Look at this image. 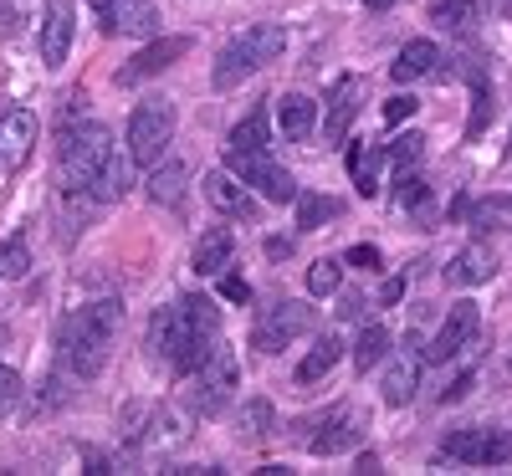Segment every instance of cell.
Returning <instances> with one entry per match:
<instances>
[{"instance_id":"obj_45","label":"cell","mask_w":512,"mask_h":476,"mask_svg":"<svg viewBox=\"0 0 512 476\" xmlns=\"http://www.w3.org/2000/svg\"><path fill=\"white\" fill-rule=\"evenodd\" d=\"M287 251H292V241H282V236H272V241H267V256H272V262H282Z\"/></svg>"},{"instance_id":"obj_36","label":"cell","mask_w":512,"mask_h":476,"mask_svg":"<svg viewBox=\"0 0 512 476\" xmlns=\"http://www.w3.org/2000/svg\"><path fill=\"white\" fill-rule=\"evenodd\" d=\"M338 282H344V262H333V256H318V262L308 267V292H313V297L338 292Z\"/></svg>"},{"instance_id":"obj_40","label":"cell","mask_w":512,"mask_h":476,"mask_svg":"<svg viewBox=\"0 0 512 476\" xmlns=\"http://www.w3.org/2000/svg\"><path fill=\"white\" fill-rule=\"evenodd\" d=\"M415 108H420V103H415L410 93H395L390 103H384V123H405V118H410Z\"/></svg>"},{"instance_id":"obj_2","label":"cell","mask_w":512,"mask_h":476,"mask_svg":"<svg viewBox=\"0 0 512 476\" xmlns=\"http://www.w3.org/2000/svg\"><path fill=\"white\" fill-rule=\"evenodd\" d=\"M282 47H287L282 26H272V21H256V26H246L241 36H231L226 47H221L210 82H216L221 93H231V88H241V82H246L251 72H262L267 62H277V57H282Z\"/></svg>"},{"instance_id":"obj_43","label":"cell","mask_w":512,"mask_h":476,"mask_svg":"<svg viewBox=\"0 0 512 476\" xmlns=\"http://www.w3.org/2000/svg\"><path fill=\"white\" fill-rule=\"evenodd\" d=\"M472 379H477L472 369H461V374H456V384H451L446 395H441V405H456V400H466V389H472Z\"/></svg>"},{"instance_id":"obj_24","label":"cell","mask_w":512,"mask_h":476,"mask_svg":"<svg viewBox=\"0 0 512 476\" xmlns=\"http://www.w3.org/2000/svg\"><path fill=\"white\" fill-rule=\"evenodd\" d=\"M128 164H134V159H118V154H108L103 159V169H98V175H93V200L98 205H113V200H123V190H128Z\"/></svg>"},{"instance_id":"obj_18","label":"cell","mask_w":512,"mask_h":476,"mask_svg":"<svg viewBox=\"0 0 512 476\" xmlns=\"http://www.w3.org/2000/svg\"><path fill=\"white\" fill-rule=\"evenodd\" d=\"M492 272H497V251L482 246V241H472V246H461V251L451 256L446 282H451V287H482Z\"/></svg>"},{"instance_id":"obj_21","label":"cell","mask_w":512,"mask_h":476,"mask_svg":"<svg viewBox=\"0 0 512 476\" xmlns=\"http://www.w3.org/2000/svg\"><path fill=\"white\" fill-rule=\"evenodd\" d=\"M175 349H180V318H175V308H159L144 333V354H149V364H175Z\"/></svg>"},{"instance_id":"obj_44","label":"cell","mask_w":512,"mask_h":476,"mask_svg":"<svg viewBox=\"0 0 512 476\" xmlns=\"http://www.w3.org/2000/svg\"><path fill=\"white\" fill-rule=\"evenodd\" d=\"M400 297H405V277H390V282L379 287V302H384V308H390V302H400Z\"/></svg>"},{"instance_id":"obj_12","label":"cell","mask_w":512,"mask_h":476,"mask_svg":"<svg viewBox=\"0 0 512 476\" xmlns=\"http://www.w3.org/2000/svg\"><path fill=\"white\" fill-rule=\"evenodd\" d=\"M185 52H190V36H154L139 57H128V67L118 72V88H139L144 77H154V72H164V67H175Z\"/></svg>"},{"instance_id":"obj_41","label":"cell","mask_w":512,"mask_h":476,"mask_svg":"<svg viewBox=\"0 0 512 476\" xmlns=\"http://www.w3.org/2000/svg\"><path fill=\"white\" fill-rule=\"evenodd\" d=\"M344 262H349V267H359V272H379L384 256H379V246H354V251L344 256Z\"/></svg>"},{"instance_id":"obj_22","label":"cell","mask_w":512,"mask_h":476,"mask_svg":"<svg viewBox=\"0 0 512 476\" xmlns=\"http://www.w3.org/2000/svg\"><path fill=\"white\" fill-rule=\"evenodd\" d=\"M313 118H318V103L303 98V93H287V98L277 103V123H282V134H287L292 144H308Z\"/></svg>"},{"instance_id":"obj_19","label":"cell","mask_w":512,"mask_h":476,"mask_svg":"<svg viewBox=\"0 0 512 476\" xmlns=\"http://www.w3.org/2000/svg\"><path fill=\"white\" fill-rule=\"evenodd\" d=\"M231 251H236V236L226 226H210L200 241H195V277H221L231 267Z\"/></svg>"},{"instance_id":"obj_23","label":"cell","mask_w":512,"mask_h":476,"mask_svg":"<svg viewBox=\"0 0 512 476\" xmlns=\"http://www.w3.org/2000/svg\"><path fill=\"white\" fill-rule=\"evenodd\" d=\"M267 108H256V113H246L231 134H226V154H267Z\"/></svg>"},{"instance_id":"obj_25","label":"cell","mask_w":512,"mask_h":476,"mask_svg":"<svg viewBox=\"0 0 512 476\" xmlns=\"http://www.w3.org/2000/svg\"><path fill=\"white\" fill-rule=\"evenodd\" d=\"M236 430H241L246 441H267L272 430H277V410H272V400H262V395L246 400V405L236 410Z\"/></svg>"},{"instance_id":"obj_38","label":"cell","mask_w":512,"mask_h":476,"mask_svg":"<svg viewBox=\"0 0 512 476\" xmlns=\"http://www.w3.org/2000/svg\"><path fill=\"white\" fill-rule=\"evenodd\" d=\"M420 154H425V139H420V134H400V139L390 144V164H395V169H415Z\"/></svg>"},{"instance_id":"obj_8","label":"cell","mask_w":512,"mask_h":476,"mask_svg":"<svg viewBox=\"0 0 512 476\" xmlns=\"http://www.w3.org/2000/svg\"><path fill=\"white\" fill-rule=\"evenodd\" d=\"M226 169L236 180H246V185H256L267 200H277V205H292L297 200V180L287 175L282 164H272V154H226Z\"/></svg>"},{"instance_id":"obj_27","label":"cell","mask_w":512,"mask_h":476,"mask_svg":"<svg viewBox=\"0 0 512 476\" xmlns=\"http://www.w3.org/2000/svg\"><path fill=\"white\" fill-rule=\"evenodd\" d=\"M185 164H159L154 175H149V200L154 205H180L185 200Z\"/></svg>"},{"instance_id":"obj_4","label":"cell","mask_w":512,"mask_h":476,"mask_svg":"<svg viewBox=\"0 0 512 476\" xmlns=\"http://www.w3.org/2000/svg\"><path fill=\"white\" fill-rule=\"evenodd\" d=\"M236 389H241V364L231 349H210V359L190 374V389H185V410L190 415H221L231 400H236Z\"/></svg>"},{"instance_id":"obj_15","label":"cell","mask_w":512,"mask_h":476,"mask_svg":"<svg viewBox=\"0 0 512 476\" xmlns=\"http://www.w3.org/2000/svg\"><path fill=\"white\" fill-rule=\"evenodd\" d=\"M72 52V0H47V16H41V62L62 67Z\"/></svg>"},{"instance_id":"obj_7","label":"cell","mask_w":512,"mask_h":476,"mask_svg":"<svg viewBox=\"0 0 512 476\" xmlns=\"http://www.w3.org/2000/svg\"><path fill=\"white\" fill-rule=\"evenodd\" d=\"M308 328H313V308H308V302L277 297V302H267V308L256 313V323H251V349H256V354H282L287 343H292L297 333H308Z\"/></svg>"},{"instance_id":"obj_9","label":"cell","mask_w":512,"mask_h":476,"mask_svg":"<svg viewBox=\"0 0 512 476\" xmlns=\"http://www.w3.org/2000/svg\"><path fill=\"white\" fill-rule=\"evenodd\" d=\"M303 425H318V436L303 441L313 456H338V451H354L364 441V415L349 410V405H333V410H323L318 420H303Z\"/></svg>"},{"instance_id":"obj_34","label":"cell","mask_w":512,"mask_h":476,"mask_svg":"<svg viewBox=\"0 0 512 476\" xmlns=\"http://www.w3.org/2000/svg\"><path fill=\"white\" fill-rule=\"evenodd\" d=\"M487 123H492V88H487L482 72H472V118H466V139H482Z\"/></svg>"},{"instance_id":"obj_13","label":"cell","mask_w":512,"mask_h":476,"mask_svg":"<svg viewBox=\"0 0 512 476\" xmlns=\"http://www.w3.org/2000/svg\"><path fill=\"white\" fill-rule=\"evenodd\" d=\"M31 144H36V113L31 108H11L6 118H0V169H6V175L21 169Z\"/></svg>"},{"instance_id":"obj_47","label":"cell","mask_w":512,"mask_h":476,"mask_svg":"<svg viewBox=\"0 0 512 476\" xmlns=\"http://www.w3.org/2000/svg\"><path fill=\"white\" fill-rule=\"evenodd\" d=\"M364 6H369V11H384V6H395V0H364Z\"/></svg>"},{"instance_id":"obj_16","label":"cell","mask_w":512,"mask_h":476,"mask_svg":"<svg viewBox=\"0 0 512 476\" xmlns=\"http://www.w3.org/2000/svg\"><path fill=\"white\" fill-rule=\"evenodd\" d=\"M359 93H364L359 77H344V82L328 93V118H323V139H328V144H344V139H349V123H354V113H359Z\"/></svg>"},{"instance_id":"obj_11","label":"cell","mask_w":512,"mask_h":476,"mask_svg":"<svg viewBox=\"0 0 512 476\" xmlns=\"http://www.w3.org/2000/svg\"><path fill=\"white\" fill-rule=\"evenodd\" d=\"M420 369H425V354H420V338L410 333L405 343H400V354L390 359V369H384V384H379V395H384V405H410L415 400V389H420Z\"/></svg>"},{"instance_id":"obj_33","label":"cell","mask_w":512,"mask_h":476,"mask_svg":"<svg viewBox=\"0 0 512 476\" xmlns=\"http://www.w3.org/2000/svg\"><path fill=\"white\" fill-rule=\"evenodd\" d=\"M185 425H190V410H154L149 446H180L185 441Z\"/></svg>"},{"instance_id":"obj_17","label":"cell","mask_w":512,"mask_h":476,"mask_svg":"<svg viewBox=\"0 0 512 476\" xmlns=\"http://www.w3.org/2000/svg\"><path fill=\"white\" fill-rule=\"evenodd\" d=\"M113 36H159V11L154 0H108V21Z\"/></svg>"},{"instance_id":"obj_28","label":"cell","mask_w":512,"mask_h":476,"mask_svg":"<svg viewBox=\"0 0 512 476\" xmlns=\"http://www.w3.org/2000/svg\"><path fill=\"white\" fill-rule=\"evenodd\" d=\"M466 215H472L477 231H512V200L507 195H482Z\"/></svg>"},{"instance_id":"obj_10","label":"cell","mask_w":512,"mask_h":476,"mask_svg":"<svg viewBox=\"0 0 512 476\" xmlns=\"http://www.w3.org/2000/svg\"><path fill=\"white\" fill-rule=\"evenodd\" d=\"M477 333H482L477 302H456V308L446 313V323H441V333L431 338V349H425V359H431V364H451L461 349H472Z\"/></svg>"},{"instance_id":"obj_14","label":"cell","mask_w":512,"mask_h":476,"mask_svg":"<svg viewBox=\"0 0 512 476\" xmlns=\"http://www.w3.org/2000/svg\"><path fill=\"white\" fill-rule=\"evenodd\" d=\"M205 200L216 205L221 215H236V221H256V215H262L256 200L246 195V180H236L231 169H210L205 175Z\"/></svg>"},{"instance_id":"obj_37","label":"cell","mask_w":512,"mask_h":476,"mask_svg":"<svg viewBox=\"0 0 512 476\" xmlns=\"http://www.w3.org/2000/svg\"><path fill=\"white\" fill-rule=\"evenodd\" d=\"M26 267H31V246H26L21 236L0 241V277H21Z\"/></svg>"},{"instance_id":"obj_1","label":"cell","mask_w":512,"mask_h":476,"mask_svg":"<svg viewBox=\"0 0 512 476\" xmlns=\"http://www.w3.org/2000/svg\"><path fill=\"white\" fill-rule=\"evenodd\" d=\"M123 318V302L118 297H98L88 308H77L67 323H62V369L77 374V379H98L103 364H108V343H113V328Z\"/></svg>"},{"instance_id":"obj_20","label":"cell","mask_w":512,"mask_h":476,"mask_svg":"<svg viewBox=\"0 0 512 476\" xmlns=\"http://www.w3.org/2000/svg\"><path fill=\"white\" fill-rule=\"evenodd\" d=\"M431 72H441V52H436V41H425V36L405 41L400 57L390 62V77L395 82H415V77H431Z\"/></svg>"},{"instance_id":"obj_32","label":"cell","mask_w":512,"mask_h":476,"mask_svg":"<svg viewBox=\"0 0 512 476\" xmlns=\"http://www.w3.org/2000/svg\"><path fill=\"white\" fill-rule=\"evenodd\" d=\"M395 210H415V215H431V185H425L415 169H400V185H395Z\"/></svg>"},{"instance_id":"obj_26","label":"cell","mask_w":512,"mask_h":476,"mask_svg":"<svg viewBox=\"0 0 512 476\" xmlns=\"http://www.w3.org/2000/svg\"><path fill=\"white\" fill-rule=\"evenodd\" d=\"M338 354H344V343H338V333H323V338L313 343V354H308L303 364H297V379H303V384H318V379L338 364Z\"/></svg>"},{"instance_id":"obj_42","label":"cell","mask_w":512,"mask_h":476,"mask_svg":"<svg viewBox=\"0 0 512 476\" xmlns=\"http://www.w3.org/2000/svg\"><path fill=\"white\" fill-rule=\"evenodd\" d=\"M221 297H226V302H251L246 277H221Z\"/></svg>"},{"instance_id":"obj_5","label":"cell","mask_w":512,"mask_h":476,"mask_svg":"<svg viewBox=\"0 0 512 476\" xmlns=\"http://www.w3.org/2000/svg\"><path fill=\"white\" fill-rule=\"evenodd\" d=\"M169 144H175V103L169 98H144L134 108V118H128V159L154 169Z\"/></svg>"},{"instance_id":"obj_29","label":"cell","mask_w":512,"mask_h":476,"mask_svg":"<svg viewBox=\"0 0 512 476\" xmlns=\"http://www.w3.org/2000/svg\"><path fill=\"white\" fill-rule=\"evenodd\" d=\"M338 215H344V200H333V195H303L297 200V226L303 231H318V226L338 221Z\"/></svg>"},{"instance_id":"obj_48","label":"cell","mask_w":512,"mask_h":476,"mask_svg":"<svg viewBox=\"0 0 512 476\" xmlns=\"http://www.w3.org/2000/svg\"><path fill=\"white\" fill-rule=\"evenodd\" d=\"M0 349H6V328H0Z\"/></svg>"},{"instance_id":"obj_3","label":"cell","mask_w":512,"mask_h":476,"mask_svg":"<svg viewBox=\"0 0 512 476\" xmlns=\"http://www.w3.org/2000/svg\"><path fill=\"white\" fill-rule=\"evenodd\" d=\"M113 154V134L103 123H67L62 139H57V185L72 195V190H88L93 175L103 169V159Z\"/></svg>"},{"instance_id":"obj_30","label":"cell","mask_w":512,"mask_h":476,"mask_svg":"<svg viewBox=\"0 0 512 476\" xmlns=\"http://www.w3.org/2000/svg\"><path fill=\"white\" fill-rule=\"evenodd\" d=\"M384 349H390V328H384V323H369V328L354 338V349H349V354H354V369H359V374L374 369V364L384 359Z\"/></svg>"},{"instance_id":"obj_6","label":"cell","mask_w":512,"mask_h":476,"mask_svg":"<svg viewBox=\"0 0 512 476\" xmlns=\"http://www.w3.org/2000/svg\"><path fill=\"white\" fill-rule=\"evenodd\" d=\"M436 461H461V466H507L512 461V430H497V425H466V430H451L441 441V456Z\"/></svg>"},{"instance_id":"obj_39","label":"cell","mask_w":512,"mask_h":476,"mask_svg":"<svg viewBox=\"0 0 512 476\" xmlns=\"http://www.w3.org/2000/svg\"><path fill=\"white\" fill-rule=\"evenodd\" d=\"M21 395H26V384H21V374H16V369H6V364H0V415H11V410L21 405Z\"/></svg>"},{"instance_id":"obj_46","label":"cell","mask_w":512,"mask_h":476,"mask_svg":"<svg viewBox=\"0 0 512 476\" xmlns=\"http://www.w3.org/2000/svg\"><path fill=\"white\" fill-rule=\"evenodd\" d=\"M338 313H344V318H359V313H364V297H344V308H338Z\"/></svg>"},{"instance_id":"obj_35","label":"cell","mask_w":512,"mask_h":476,"mask_svg":"<svg viewBox=\"0 0 512 476\" xmlns=\"http://www.w3.org/2000/svg\"><path fill=\"white\" fill-rule=\"evenodd\" d=\"M431 21L446 26V31H466L477 21V0H436L431 6Z\"/></svg>"},{"instance_id":"obj_31","label":"cell","mask_w":512,"mask_h":476,"mask_svg":"<svg viewBox=\"0 0 512 476\" xmlns=\"http://www.w3.org/2000/svg\"><path fill=\"white\" fill-rule=\"evenodd\" d=\"M379 149H369V144H354L349 149V175H354V185H359V195H379Z\"/></svg>"}]
</instances>
